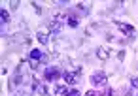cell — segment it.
<instances>
[{
    "mask_svg": "<svg viewBox=\"0 0 138 96\" xmlns=\"http://www.w3.org/2000/svg\"><path fill=\"white\" fill-rule=\"evenodd\" d=\"M93 81H95V83H106V77H104V75H100V74H97V75H95V77H93Z\"/></svg>",
    "mask_w": 138,
    "mask_h": 96,
    "instance_id": "cell-1",
    "label": "cell"
},
{
    "mask_svg": "<svg viewBox=\"0 0 138 96\" xmlns=\"http://www.w3.org/2000/svg\"><path fill=\"white\" fill-rule=\"evenodd\" d=\"M45 77H47V79H55V77H59V72H53V70H51V72H47V74H45Z\"/></svg>",
    "mask_w": 138,
    "mask_h": 96,
    "instance_id": "cell-2",
    "label": "cell"
},
{
    "mask_svg": "<svg viewBox=\"0 0 138 96\" xmlns=\"http://www.w3.org/2000/svg\"><path fill=\"white\" fill-rule=\"evenodd\" d=\"M119 28H121L123 32H132V28H131V26H127V25H119Z\"/></svg>",
    "mask_w": 138,
    "mask_h": 96,
    "instance_id": "cell-3",
    "label": "cell"
},
{
    "mask_svg": "<svg viewBox=\"0 0 138 96\" xmlns=\"http://www.w3.org/2000/svg\"><path fill=\"white\" fill-rule=\"evenodd\" d=\"M30 57H32L34 60H36V59H40V51H36V49H34V51L30 53Z\"/></svg>",
    "mask_w": 138,
    "mask_h": 96,
    "instance_id": "cell-4",
    "label": "cell"
},
{
    "mask_svg": "<svg viewBox=\"0 0 138 96\" xmlns=\"http://www.w3.org/2000/svg\"><path fill=\"white\" fill-rule=\"evenodd\" d=\"M76 77H74V75L72 74H66V81H74Z\"/></svg>",
    "mask_w": 138,
    "mask_h": 96,
    "instance_id": "cell-5",
    "label": "cell"
},
{
    "mask_svg": "<svg viewBox=\"0 0 138 96\" xmlns=\"http://www.w3.org/2000/svg\"><path fill=\"white\" fill-rule=\"evenodd\" d=\"M66 96H79V92H78V90H72V92H68Z\"/></svg>",
    "mask_w": 138,
    "mask_h": 96,
    "instance_id": "cell-6",
    "label": "cell"
},
{
    "mask_svg": "<svg viewBox=\"0 0 138 96\" xmlns=\"http://www.w3.org/2000/svg\"><path fill=\"white\" fill-rule=\"evenodd\" d=\"M70 26H78V21H76V19H70Z\"/></svg>",
    "mask_w": 138,
    "mask_h": 96,
    "instance_id": "cell-7",
    "label": "cell"
},
{
    "mask_svg": "<svg viewBox=\"0 0 138 96\" xmlns=\"http://www.w3.org/2000/svg\"><path fill=\"white\" fill-rule=\"evenodd\" d=\"M2 21H4V23L8 21V13H6V11H2Z\"/></svg>",
    "mask_w": 138,
    "mask_h": 96,
    "instance_id": "cell-8",
    "label": "cell"
},
{
    "mask_svg": "<svg viewBox=\"0 0 138 96\" xmlns=\"http://www.w3.org/2000/svg\"><path fill=\"white\" fill-rule=\"evenodd\" d=\"M132 87H138V79H132Z\"/></svg>",
    "mask_w": 138,
    "mask_h": 96,
    "instance_id": "cell-9",
    "label": "cell"
},
{
    "mask_svg": "<svg viewBox=\"0 0 138 96\" xmlns=\"http://www.w3.org/2000/svg\"><path fill=\"white\" fill-rule=\"evenodd\" d=\"M87 96H100V94H97V92H87Z\"/></svg>",
    "mask_w": 138,
    "mask_h": 96,
    "instance_id": "cell-10",
    "label": "cell"
}]
</instances>
